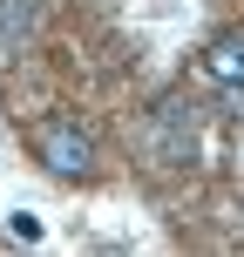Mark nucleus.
<instances>
[{
    "label": "nucleus",
    "mask_w": 244,
    "mask_h": 257,
    "mask_svg": "<svg viewBox=\"0 0 244 257\" xmlns=\"http://www.w3.org/2000/svg\"><path fill=\"white\" fill-rule=\"evenodd\" d=\"M27 149H34V163L48 169V176H61V183H95V176H102L95 136L75 115H41L34 128H27Z\"/></svg>",
    "instance_id": "nucleus-1"
},
{
    "label": "nucleus",
    "mask_w": 244,
    "mask_h": 257,
    "mask_svg": "<svg viewBox=\"0 0 244 257\" xmlns=\"http://www.w3.org/2000/svg\"><path fill=\"white\" fill-rule=\"evenodd\" d=\"M197 68H204V81L217 88L224 115H244V27L210 34V41H204V54H197Z\"/></svg>",
    "instance_id": "nucleus-2"
},
{
    "label": "nucleus",
    "mask_w": 244,
    "mask_h": 257,
    "mask_svg": "<svg viewBox=\"0 0 244 257\" xmlns=\"http://www.w3.org/2000/svg\"><path fill=\"white\" fill-rule=\"evenodd\" d=\"M156 136H163V156L170 163H190L197 156V136H190V102H156Z\"/></svg>",
    "instance_id": "nucleus-3"
},
{
    "label": "nucleus",
    "mask_w": 244,
    "mask_h": 257,
    "mask_svg": "<svg viewBox=\"0 0 244 257\" xmlns=\"http://www.w3.org/2000/svg\"><path fill=\"white\" fill-rule=\"evenodd\" d=\"M41 21V0H0V48H27Z\"/></svg>",
    "instance_id": "nucleus-4"
}]
</instances>
